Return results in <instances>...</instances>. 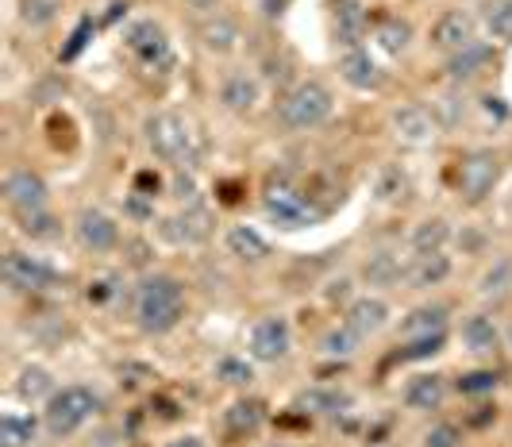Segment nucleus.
Returning <instances> with one entry per match:
<instances>
[{
	"mask_svg": "<svg viewBox=\"0 0 512 447\" xmlns=\"http://www.w3.org/2000/svg\"><path fill=\"white\" fill-rule=\"evenodd\" d=\"M185 316V290L178 278L170 274H151L139 282L135 290V320L147 336H162L170 328H178V320Z\"/></svg>",
	"mask_w": 512,
	"mask_h": 447,
	"instance_id": "f257e3e1",
	"label": "nucleus"
},
{
	"mask_svg": "<svg viewBox=\"0 0 512 447\" xmlns=\"http://www.w3.org/2000/svg\"><path fill=\"white\" fill-rule=\"evenodd\" d=\"M97 413H101V397L93 394L89 386H62L47 401L43 424H47V432H51L54 440H66V436H74L81 424L93 421Z\"/></svg>",
	"mask_w": 512,
	"mask_h": 447,
	"instance_id": "f03ea898",
	"label": "nucleus"
},
{
	"mask_svg": "<svg viewBox=\"0 0 512 447\" xmlns=\"http://www.w3.org/2000/svg\"><path fill=\"white\" fill-rule=\"evenodd\" d=\"M332 93H328V85H320V81H301V85H293L289 93H285L282 101V124L289 132H312V128H320L328 116H332Z\"/></svg>",
	"mask_w": 512,
	"mask_h": 447,
	"instance_id": "7ed1b4c3",
	"label": "nucleus"
},
{
	"mask_svg": "<svg viewBox=\"0 0 512 447\" xmlns=\"http://www.w3.org/2000/svg\"><path fill=\"white\" fill-rule=\"evenodd\" d=\"M147 143H151V151L162 162L185 166L189 155H193V132H189V124L181 120L178 112H154L147 120Z\"/></svg>",
	"mask_w": 512,
	"mask_h": 447,
	"instance_id": "20e7f679",
	"label": "nucleus"
},
{
	"mask_svg": "<svg viewBox=\"0 0 512 447\" xmlns=\"http://www.w3.org/2000/svg\"><path fill=\"white\" fill-rule=\"evenodd\" d=\"M497 178H501V158L493 155V151H470L459 162V193L470 205L486 201L489 193H493V185H497Z\"/></svg>",
	"mask_w": 512,
	"mask_h": 447,
	"instance_id": "39448f33",
	"label": "nucleus"
},
{
	"mask_svg": "<svg viewBox=\"0 0 512 447\" xmlns=\"http://www.w3.org/2000/svg\"><path fill=\"white\" fill-rule=\"evenodd\" d=\"M262 205H266V216H270L278 228H289V232H297V228H312V224L320 220V212L312 209L297 189H289V185H270Z\"/></svg>",
	"mask_w": 512,
	"mask_h": 447,
	"instance_id": "423d86ee",
	"label": "nucleus"
},
{
	"mask_svg": "<svg viewBox=\"0 0 512 447\" xmlns=\"http://www.w3.org/2000/svg\"><path fill=\"white\" fill-rule=\"evenodd\" d=\"M289 347H293V328L285 316H262L247 336V351L255 363H282Z\"/></svg>",
	"mask_w": 512,
	"mask_h": 447,
	"instance_id": "0eeeda50",
	"label": "nucleus"
},
{
	"mask_svg": "<svg viewBox=\"0 0 512 447\" xmlns=\"http://www.w3.org/2000/svg\"><path fill=\"white\" fill-rule=\"evenodd\" d=\"M0 274H4V282L12 286V290L20 293H39L54 286V266L43 263L39 255H27V251H8L4 255V263H0Z\"/></svg>",
	"mask_w": 512,
	"mask_h": 447,
	"instance_id": "6e6552de",
	"label": "nucleus"
},
{
	"mask_svg": "<svg viewBox=\"0 0 512 447\" xmlns=\"http://www.w3.org/2000/svg\"><path fill=\"white\" fill-rule=\"evenodd\" d=\"M74 232H77V243H81L85 251H93V255H108V251L120 247V224H116L104 209L77 212Z\"/></svg>",
	"mask_w": 512,
	"mask_h": 447,
	"instance_id": "1a4fd4ad",
	"label": "nucleus"
},
{
	"mask_svg": "<svg viewBox=\"0 0 512 447\" xmlns=\"http://www.w3.org/2000/svg\"><path fill=\"white\" fill-rule=\"evenodd\" d=\"M124 43H128V51L143 62V66H166L170 62V39H166V31L154 24V20H139V24H131L124 31Z\"/></svg>",
	"mask_w": 512,
	"mask_h": 447,
	"instance_id": "9d476101",
	"label": "nucleus"
},
{
	"mask_svg": "<svg viewBox=\"0 0 512 447\" xmlns=\"http://www.w3.org/2000/svg\"><path fill=\"white\" fill-rule=\"evenodd\" d=\"M470 43H478V24H474L470 12H443L432 27V47L443 51L447 58L466 51Z\"/></svg>",
	"mask_w": 512,
	"mask_h": 447,
	"instance_id": "9b49d317",
	"label": "nucleus"
},
{
	"mask_svg": "<svg viewBox=\"0 0 512 447\" xmlns=\"http://www.w3.org/2000/svg\"><path fill=\"white\" fill-rule=\"evenodd\" d=\"M4 201L16 212H31V209H47V182L35 174V170H12L4 178Z\"/></svg>",
	"mask_w": 512,
	"mask_h": 447,
	"instance_id": "f8f14e48",
	"label": "nucleus"
},
{
	"mask_svg": "<svg viewBox=\"0 0 512 447\" xmlns=\"http://www.w3.org/2000/svg\"><path fill=\"white\" fill-rule=\"evenodd\" d=\"M393 128H397V139L409 143V147H428V143H436V135H439L436 116L420 105L397 108V112H393Z\"/></svg>",
	"mask_w": 512,
	"mask_h": 447,
	"instance_id": "ddd939ff",
	"label": "nucleus"
},
{
	"mask_svg": "<svg viewBox=\"0 0 512 447\" xmlns=\"http://www.w3.org/2000/svg\"><path fill=\"white\" fill-rule=\"evenodd\" d=\"M262 424H266V405L255 401V397H239V401H231L228 409H224V417H220V428H224V436H228L231 444L255 436Z\"/></svg>",
	"mask_w": 512,
	"mask_h": 447,
	"instance_id": "4468645a",
	"label": "nucleus"
},
{
	"mask_svg": "<svg viewBox=\"0 0 512 447\" xmlns=\"http://www.w3.org/2000/svg\"><path fill=\"white\" fill-rule=\"evenodd\" d=\"M339 78L347 81L351 89H362V93H370V89H382V66L370 58V51H362V47H351V51L339 54Z\"/></svg>",
	"mask_w": 512,
	"mask_h": 447,
	"instance_id": "2eb2a0df",
	"label": "nucleus"
},
{
	"mask_svg": "<svg viewBox=\"0 0 512 447\" xmlns=\"http://www.w3.org/2000/svg\"><path fill=\"white\" fill-rule=\"evenodd\" d=\"M343 324L355 332V336H378L385 324H389V305H385L382 297H355L351 305H347V316H343Z\"/></svg>",
	"mask_w": 512,
	"mask_h": 447,
	"instance_id": "dca6fc26",
	"label": "nucleus"
},
{
	"mask_svg": "<svg viewBox=\"0 0 512 447\" xmlns=\"http://www.w3.org/2000/svg\"><path fill=\"white\" fill-rule=\"evenodd\" d=\"M332 27L335 43H343L347 51L362 47V39H366V8L359 0H332Z\"/></svg>",
	"mask_w": 512,
	"mask_h": 447,
	"instance_id": "f3484780",
	"label": "nucleus"
},
{
	"mask_svg": "<svg viewBox=\"0 0 512 447\" xmlns=\"http://www.w3.org/2000/svg\"><path fill=\"white\" fill-rule=\"evenodd\" d=\"M166 236L174 239V243H205L212 236V212L201 209V205L185 209L181 216L166 220Z\"/></svg>",
	"mask_w": 512,
	"mask_h": 447,
	"instance_id": "a211bd4d",
	"label": "nucleus"
},
{
	"mask_svg": "<svg viewBox=\"0 0 512 447\" xmlns=\"http://www.w3.org/2000/svg\"><path fill=\"white\" fill-rule=\"evenodd\" d=\"M443 397H447L443 374H416L405 386V405H409L412 413H432V409L443 405Z\"/></svg>",
	"mask_w": 512,
	"mask_h": 447,
	"instance_id": "6ab92c4d",
	"label": "nucleus"
},
{
	"mask_svg": "<svg viewBox=\"0 0 512 447\" xmlns=\"http://www.w3.org/2000/svg\"><path fill=\"white\" fill-rule=\"evenodd\" d=\"M447 328V305H420L401 320V336L405 340H424V336H439Z\"/></svg>",
	"mask_w": 512,
	"mask_h": 447,
	"instance_id": "aec40b11",
	"label": "nucleus"
},
{
	"mask_svg": "<svg viewBox=\"0 0 512 447\" xmlns=\"http://www.w3.org/2000/svg\"><path fill=\"white\" fill-rule=\"evenodd\" d=\"M228 251L239 263H266L270 259V243L258 236L255 228H247V224L228 228Z\"/></svg>",
	"mask_w": 512,
	"mask_h": 447,
	"instance_id": "412c9836",
	"label": "nucleus"
},
{
	"mask_svg": "<svg viewBox=\"0 0 512 447\" xmlns=\"http://www.w3.org/2000/svg\"><path fill=\"white\" fill-rule=\"evenodd\" d=\"M462 343H466V351H474V355H493V351L501 347V332H497V324H493L486 313H474L462 324Z\"/></svg>",
	"mask_w": 512,
	"mask_h": 447,
	"instance_id": "4be33fe9",
	"label": "nucleus"
},
{
	"mask_svg": "<svg viewBox=\"0 0 512 447\" xmlns=\"http://www.w3.org/2000/svg\"><path fill=\"white\" fill-rule=\"evenodd\" d=\"M197 39H201V47H205L208 54H231L239 47V27H235V20H228V16H212V20L201 24Z\"/></svg>",
	"mask_w": 512,
	"mask_h": 447,
	"instance_id": "5701e85b",
	"label": "nucleus"
},
{
	"mask_svg": "<svg viewBox=\"0 0 512 447\" xmlns=\"http://www.w3.org/2000/svg\"><path fill=\"white\" fill-rule=\"evenodd\" d=\"M451 274V259L436 251V255H416V263L405 270V278L412 282V290H432Z\"/></svg>",
	"mask_w": 512,
	"mask_h": 447,
	"instance_id": "b1692460",
	"label": "nucleus"
},
{
	"mask_svg": "<svg viewBox=\"0 0 512 447\" xmlns=\"http://www.w3.org/2000/svg\"><path fill=\"white\" fill-rule=\"evenodd\" d=\"M297 409L308 417H339V413L351 409V397L343 390H305L297 397Z\"/></svg>",
	"mask_w": 512,
	"mask_h": 447,
	"instance_id": "393cba45",
	"label": "nucleus"
},
{
	"mask_svg": "<svg viewBox=\"0 0 512 447\" xmlns=\"http://www.w3.org/2000/svg\"><path fill=\"white\" fill-rule=\"evenodd\" d=\"M220 101L228 112H251L258 105V81L247 78V74H231L220 85Z\"/></svg>",
	"mask_w": 512,
	"mask_h": 447,
	"instance_id": "a878e982",
	"label": "nucleus"
},
{
	"mask_svg": "<svg viewBox=\"0 0 512 447\" xmlns=\"http://www.w3.org/2000/svg\"><path fill=\"white\" fill-rule=\"evenodd\" d=\"M54 394H58V390H54V378L47 367L20 370V378H16V397H20V401L35 405V401H51Z\"/></svg>",
	"mask_w": 512,
	"mask_h": 447,
	"instance_id": "bb28decb",
	"label": "nucleus"
},
{
	"mask_svg": "<svg viewBox=\"0 0 512 447\" xmlns=\"http://www.w3.org/2000/svg\"><path fill=\"white\" fill-rule=\"evenodd\" d=\"M447 239H451V224H447L443 216L420 220L416 232H412V251H416V255H436V251H443Z\"/></svg>",
	"mask_w": 512,
	"mask_h": 447,
	"instance_id": "cd10ccee",
	"label": "nucleus"
},
{
	"mask_svg": "<svg viewBox=\"0 0 512 447\" xmlns=\"http://www.w3.org/2000/svg\"><path fill=\"white\" fill-rule=\"evenodd\" d=\"M401 263L389 255V251H374L366 263H362V278L370 282V286H382V290H389V286H397L401 282Z\"/></svg>",
	"mask_w": 512,
	"mask_h": 447,
	"instance_id": "c85d7f7f",
	"label": "nucleus"
},
{
	"mask_svg": "<svg viewBox=\"0 0 512 447\" xmlns=\"http://www.w3.org/2000/svg\"><path fill=\"white\" fill-rule=\"evenodd\" d=\"M39 436L35 417H20V413H4L0 417V447H31Z\"/></svg>",
	"mask_w": 512,
	"mask_h": 447,
	"instance_id": "c756f323",
	"label": "nucleus"
},
{
	"mask_svg": "<svg viewBox=\"0 0 512 447\" xmlns=\"http://www.w3.org/2000/svg\"><path fill=\"white\" fill-rule=\"evenodd\" d=\"M489 58H493V51H489L486 43H470L466 51H459V54H451V58H447V74H451L455 81L474 78V74L486 66Z\"/></svg>",
	"mask_w": 512,
	"mask_h": 447,
	"instance_id": "7c9ffc66",
	"label": "nucleus"
},
{
	"mask_svg": "<svg viewBox=\"0 0 512 447\" xmlns=\"http://www.w3.org/2000/svg\"><path fill=\"white\" fill-rule=\"evenodd\" d=\"M482 24L497 43H512V0H489Z\"/></svg>",
	"mask_w": 512,
	"mask_h": 447,
	"instance_id": "2f4dec72",
	"label": "nucleus"
},
{
	"mask_svg": "<svg viewBox=\"0 0 512 447\" xmlns=\"http://www.w3.org/2000/svg\"><path fill=\"white\" fill-rule=\"evenodd\" d=\"M16 220H20V232L31 239H54L62 232V224H58V216L47 209H31V212H16Z\"/></svg>",
	"mask_w": 512,
	"mask_h": 447,
	"instance_id": "473e14b6",
	"label": "nucleus"
},
{
	"mask_svg": "<svg viewBox=\"0 0 512 447\" xmlns=\"http://www.w3.org/2000/svg\"><path fill=\"white\" fill-rule=\"evenodd\" d=\"M405 193H409L405 170L401 166H385L382 174H378V182H374V197L385 201V205H397V201H405Z\"/></svg>",
	"mask_w": 512,
	"mask_h": 447,
	"instance_id": "72a5a7b5",
	"label": "nucleus"
},
{
	"mask_svg": "<svg viewBox=\"0 0 512 447\" xmlns=\"http://www.w3.org/2000/svg\"><path fill=\"white\" fill-rule=\"evenodd\" d=\"M216 378H220L224 386L247 390V386L255 382V363H247V359H239V355H224V359L216 363Z\"/></svg>",
	"mask_w": 512,
	"mask_h": 447,
	"instance_id": "f704fd0d",
	"label": "nucleus"
},
{
	"mask_svg": "<svg viewBox=\"0 0 512 447\" xmlns=\"http://www.w3.org/2000/svg\"><path fill=\"white\" fill-rule=\"evenodd\" d=\"M359 340L362 336H355V332L343 324V328H332V332L320 340V351L332 355V359H351V355L359 351Z\"/></svg>",
	"mask_w": 512,
	"mask_h": 447,
	"instance_id": "c9c22d12",
	"label": "nucleus"
},
{
	"mask_svg": "<svg viewBox=\"0 0 512 447\" xmlns=\"http://www.w3.org/2000/svg\"><path fill=\"white\" fill-rule=\"evenodd\" d=\"M378 43H382V51L401 54V51H405V47L412 43V27H409V20H385V24L378 27Z\"/></svg>",
	"mask_w": 512,
	"mask_h": 447,
	"instance_id": "e433bc0d",
	"label": "nucleus"
},
{
	"mask_svg": "<svg viewBox=\"0 0 512 447\" xmlns=\"http://www.w3.org/2000/svg\"><path fill=\"white\" fill-rule=\"evenodd\" d=\"M58 8H62V0H24L20 16H24V24L43 27V24H51L54 16H58Z\"/></svg>",
	"mask_w": 512,
	"mask_h": 447,
	"instance_id": "4c0bfd02",
	"label": "nucleus"
},
{
	"mask_svg": "<svg viewBox=\"0 0 512 447\" xmlns=\"http://www.w3.org/2000/svg\"><path fill=\"white\" fill-rule=\"evenodd\" d=\"M497 370H470L459 378V394H493L497 390Z\"/></svg>",
	"mask_w": 512,
	"mask_h": 447,
	"instance_id": "58836bf2",
	"label": "nucleus"
},
{
	"mask_svg": "<svg viewBox=\"0 0 512 447\" xmlns=\"http://www.w3.org/2000/svg\"><path fill=\"white\" fill-rule=\"evenodd\" d=\"M420 447H462V432L455 424H432V428L424 432Z\"/></svg>",
	"mask_w": 512,
	"mask_h": 447,
	"instance_id": "ea45409f",
	"label": "nucleus"
},
{
	"mask_svg": "<svg viewBox=\"0 0 512 447\" xmlns=\"http://www.w3.org/2000/svg\"><path fill=\"white\" fill-rule=\"evenodd\" d=\"M443 351V332L439 336H424V340H412L405 351H397V359L401 363H416V359H428V355H436Z\"/></svg>",
	"mask_w": 512,
	"mask_h": 447,
	"instance_id": "a19ab883",
	"label": "nucleus"
},
{
	"mask_svg": "<svg viewBox=\"0 0 512 447\" xmlns=\"http://www.w3.org/2000/svg\"><path fill=\"white\" fill-rule=\"evenodd\" d=\"M89 35H93V24H89V20H81V24L74 27V35H70V43L62 47V62H74L77 54H81V47L89 43Z\"/></svg>",
	"mask_w": 512,
	"mask_h": 447,
	"instance_id": "79ce46f5",
	"label": "nucleus"
},
{
	"mask_svg": "<svg viewBox=\"0 0 512 447\" xmlns=\"http://www.w3.org/2000/svg\"><path fill=\"white\" fill-rule=\"evenodd\" d=\"M512 278V266L509 263H497V270H489L486 278H482V293L486 297H497V293H505V282Z\"/></svg>",
	"mask_w": 512,
	"mask_h": 447,
	"instance_id": "37998d69",
	"label": "nucleus"
},
{
	"mask_svg": "<svg viewBox=\"0 0 512 447\" xmlns=\"http://www.w3.org/2000/svg\"><path fill=\"white\" fill-rule=\"evenodd\" d=\"M143 197H147V193H131V201H128V216H135V220H151L154 216V209Z\"/></svg>",
	"mask_w": 512,
	"mask_h": 447,
	"instance_id": "c03bdc74",
	"label": "nucleus"
},
{
	"mask_svg": "<svg viewBox=\"0 0 512 447\" xmlns=\"http://www.w3.org/2000/svg\"><path fill=\"white\" fill-rule=\"evenodd\" d=\"M158 174H151V170H143V174H139V178H135V193H147V197H154V193H158Z\"/></svg>",
	"mask_w": 512,
	"mask_h": 447,
	"instance_id": "a18cd8bd",
	"label": "nucleus"
},
{
	"mask_svg": "<svg viewBox=\"0 0 512 447\" xmlns=\"http://www.w3.org/2000/svg\"><path fill=\"white\" fill-rule=\"evenodd\" d=\"M174 197H181V201H189V197H193V178H185V174H178V178H174Z\"/></svg>",
	"mask_w": 512,
	"mask_h": 447,
	"instance_id": "49530a36",
	"label": "nucleus"
},
{
	"mask_svg": "<svg viewBox=\"0 0 512 447\" xmlns=\"http://www.w3.org/2000/svg\"><path fill=\"white\" fill-rule=\"evenodd\" d=\"M108 293H112V282L101 278V282H93V286H89V301H108Z\"/></svg>",
	"mask_w": 512,
	"mask_h": 447,
	"instance_id": "de8ad7c7",
	"label": "nucleus"
},
{
	"mask_svg": "<svg viewBox=\"0 0 512 447\" xmlns=\"http://www.w3.org/2000/svg\"><path fill=\"white\" fill-rule=\"evenodd\" d=\"M166 447H205V440L201 436H178V440H170Z\"/></svg>",
	"mask_w": 512,
	"mask_h": 447,
	"instance_id": "09e8293b",
	"label": "nucleus"
},
{
	"mask_svg": "<svg viewBox=\"0 0 512 447\" xmlns=\"http://www.w3.org/2000/svg\"><path fill=\"white\" fill-rule=\"evenodd\" d=\"M220 0H189V8H197V12H212Z\"/></svg>",
	"mask_w": 512,
	"mask_h": 447,
	"instance_id": "8fccbe9b",
	"label": "nucleus"
},
{
	"mask_svg": "<svg viewBox=\"0 0 512 447\" xmlns=\"http://www.w3.org/2000/svg\"><path fill=\"white\" fill-rule=\"evenodd\" d=\"M505 340H509V347H512V324H509V332H505Z\"/></svg>",
	"mask_w": 512,
	"mask_h": 447,
	"instance_id": "3c124183",
	"label": "nucleus"
},
{
	"mask_svg": "<svg viewBox=\"0 0 512 447\" xmlns=\"http://www.w3.org/2000/svg\"><path fill=\"white\" fill-rule=\"evenodd\" d=\"M278 447H282V444H278Z\"/></svg>",
	"mask_w": 512,
	"mask_h": 447,
	"instance_id": "603ef678",
	"label": "nucleus"
}]
</instances>
